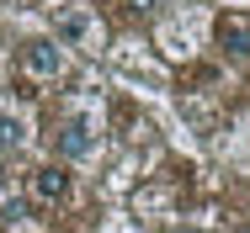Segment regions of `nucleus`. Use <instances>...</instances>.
Listing matches in <instances>:
<instances>
[{
  "label": "nucleus",
  "mask_w": 250,
  "mask_h": 233,
  "mask_svg": "<svg viewBox=\"0 0 250 233\" xmlns=\"http://www.w3.org/2000/svg\"><path fill=\"white\" fill-rule=\"evenodd\" d=\"M59 154H64L69 164L91 159V154H96V133H91V122H64V127H59Z\"/></svg>",
  "instance_id": "obj_5"
},
{
  "label": "nucleus",
  "mask_w": 250,
  "mask_h": 233,
  "mask_svg": "<svg viewBox=\"0 0 250 233\" xmlns=\"http://www.w3.org/2000/svg\"><path fill=\"white\" fill-rule=\"evenodd\" d=\"M218 43L229 48V53H250V21L245 16H229V21L218 27Z\"/></svg>",
  "instance_id": "obj_8"
},
{
  "label": "nucleus",
  "mask_w": 250,
  "mask_h": 233,
  "mask_svg": "<svg viewBox=\"0 0 250 233\" xmlns=\"http://www.w3.org/2000/svg\"><path fill=\"white\" fill-rule=\"evenodd\" d=\"M53 37L64 48H80V53H101V21L91 5H64L53 16Z\"/></svg>",
  "instance_id": "obj_1"
},
{
  "label": "nucleus",
  "mask_w": 250,
  "mask_h": 233,
  "mask_svg": "<svg viewBox=\"0 0 250 233\" xmlns=\"http://www.w3.org/2000/svg\"><path fill=\"white\" fill-rule=\"evenodd\" d=\"M154 5H160V0H123L128 16H154Z\"/></svg>",
  "instance_id": "obj_9"
},
{
  "label": "nucleus",
  "mask_w": 250,
  "mask_h": 233,
  "mask_svg": "<svg viewBox=\"0 0 250 233\" xmlns=\"http://www.w3.org/2000/svg\"><path fill=\"white\" fill-rule=\"evenodd\" d=\"M21 69L32 80H59L64 74V43L59 37H27L21 43Z\"/></svg>",
  "instance_id": "obj_4"
},
{
  "label": "nucleus",
  "mask_w": 250,
  "mask_h": 233,
  "mask_svg": "<svg viewBox=\"0 0 250 233\" xmlns=\"http://www.w3.org/2000/svg\"><path fill=\"white\" fill-rule=\"evenodd\" d=\"M160 48H165L170 58L197 53L202 48V11H176V16H165V21H160Z\"/></svg>",
  "instance_id": "obj_2"
},
{
  "label": "nucleus",
  "mask_w": 250,
  "mask_h": 233,
  "mask_svg": "<svg viewBox=\"0 0 250 233\" xmlns=\"http://www.w3.org/2000/svg\"><path fill=\"white\" fill-rule=\"evenodd\" d=\"M32 196H38V201H64V196H69V170H64V164H43V170L32 175Z\"/></svg>",
  "instance_id": "obj_6"
},
{
  "label": "nucleus",
  "mask_w": 250,
  "mask_h": 233,
  "mask_svg": "<svg viewBox=\"0 0 250 233\" xmlns=\"http://www.w3.org/2000/svg\"><path fill=\"white\" fill-rule=\"evenodd\" d=\"M112 69H117V80H123V85H133V90H149V95L165 85L160 64H149V58H144V53H139L133 43H123L117 53H112Z\"/></svg>",
  "instance_id": "obj_3"
},
{
  "label": "nucleus",
  "mask_w": 250,
  "mask_h": 233,
  "mask_svg": "<svg viewBox=\"0 0 250 233\" xmlns=\"http://www.w3.org/2000/svg\"><path fill=\"white\" fill-rule=\"evenodd\" d=\"M27 138H32V122L21 111H0V148L16 154V148H27Z\"/></svg>",
  "instance_id": "obj_7"
}]
</instances>
